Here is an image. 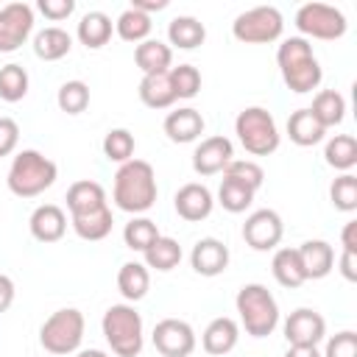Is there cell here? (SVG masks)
I'll return each mask as SVG.
<instances>
[{
  "label": "cell",
  "mask_w": 357,
  "mask_h": 357,
  "mask_svg": "<svg viewBox=\"0 0 357 357\" xmlns=\"http://www.w3.org/2000/svg\"><path fill=\"white\" fill-rule=\"evenodd\" d=\"M156 173L145 159H128L114 173V204L123 212L139 215L156 204Z\"/></svg>",
  "instance_id": "obj_1"
},
{
  "label": "cell",
  "mask_w": 357,
  "mask_h": 357,
  "mask_svg": "<svg viewBox=\"0 0 357 357\" xmlns=\"http://www.w3.org/2000/svg\"><path fill=\"white\" fill-rule=\"evenodd\" d=\"M276 64H279V73L287 84V89L304 95V92H312L318 89L324 73H321V64L312 53V45L304 39V36H290L279 45L276 50Z\"/></svg>",
  "instance_id": "obj_2"
},
{
  "label": "cell",
  "mask_w": 357,
  "mask_h": 357,
  "mask_svg": "<svg viewBox=\"0 0 357 357\" xmlns=\"http://www.w3.org/2000/svg\"><path fill=\"white\" fill-rule=\"evenodd\" d=\"M56 176H59V167H56L53 159H47L39 151H20L11 159L6 181H8V190L17 198H36L47 187H53Z\"/></svg>",
  "instance_id": "obj_3"
},
{
  "label": "cell",
  "mask_w": 357,
  "mask_h": 357,
  "mask_svg": "<svg viewBox=\"0 0 357 357\" xmlns=\"http://www.w3.org/2000/svg\"><path fill=\"white\" fill-rule=\"evenodd\" d=\"M237 312H240V321L245 326V332L251 337H268L276 324H279V304L273 298V293L259 284V282H251V284H243L237 290Z\"/></svg>",
  "instance_id": "obj_4"
},
{
  "label": "cell",
  "mask_w": 357,
  "mask_h": 357,
  "mask_svg": "<svg viewBox=\"0 0 357 357\" xmlns=\"http://www.w3.org/2000/svg\"><path fill=\"white\" fill-rule=\"evenodd\" d=\"M100 326L117 357H137L142 351V318L131 304H112L103 312Z\"/></svg>",
  "instance_id": "obj_5"
},
{
  "label": "cell",
  "mask_w": 357,
  "mask_h": 357,
  "mask_svg": "<svg viewBox=\"0 0 357 357\" xmlns=\"http://www.w3.org/2000/svg\"><path fill=\"white\" fill-rule=\"evenodd\" d=\"M234 134L240 139V145L254 153V156H268L279 148V128L276 120L268 109L262 106H248L237 114L234 120Z\"/></svg>",
  "instance_id": "obj_6"
},
{
  "label": "cell",
  "mask_w": 357,
  "mask_h": 357,
  "mask_svg": "<svg viewBox=\"0 0 357 357\" xmlns=\"http://www.w3.org/2000/svg\"><path fill=\"white\" fill-rule=\"evenodd\" d=\"M84 340V315L75 307L56 310L39 329V343L50 354H70Z\"/></svg>",
  "instance_id": "obj_7"
},
{
  "label": "cell",
  "mask_w": 357,
  "mask_h": 357,
  "mask_svg": "<svg viewBox=\"0 0 357 357\" xmlns=\"http://www.w3.org/2000/svg\"><path fill=\"white\" fill-rule=\"evenodd\" d=\"M282 28H284L282 11L273 8V6L248 8V11L237 14V20L231 22L234 39H240L245 45H268V42L282 36Z\"/></svg>",
  "instance_id": "obj_8"
},
{
  "label": "cell",
  "mask_w": 357,
  "mask_h": 357,
  "mask_svg": "<svg viewBox=\"0 0 357 357\" xmlns=\"http://www.w3.org/2000/svg\"><path fill=\"white\" fill-rule=\"evenodd\" d=\"M296 28L310 36V39H324V42H332V39H340L349 28L346 17L340 8L335 6H326V3H304L298 11H296Z\"/></svg>",
  "instance_id": "obj_9"
},
{
  "label": "cell",
  "mask_w": 357,
  "mask_h": 357,
  "mask_svg": "<svg viewBox=\"0 0 357 357\" xmlns=\"http://www.w3.org/2000/svg\"><path fill=\"white\" fill-rule=\"evenodd\" d=\"M153 346L162 357H190L195 349V332L181 318H165L153 326Z\"/></svg>",
  "instance_id": "obj_10"
},
{
  "label": "cell",
  "mask_w": 357,
  "mask_h": 357,
  "mask_svg": "<svg viewBox=\"0 0 357 357\" xmlns=\"http://www.w3.org/2000/svg\"><path fill=\"white\" fill-rule=\"evenodd\" d=\"M33 31V8L28 3H8L0 8V53H14Z\"/></svg>",
  "instance_id": "obj_11"
},
{
  "label": "cell",
  "mask_w": 357,
  "mask_h": 357,
  "mask_svg": "<svg viewBox=\"0 0 357 357\" xmlns=\"http://www.w3.org/2000/svg\"><path fill=\"white\" fill-rule=\"evenodd\" d=\"M282 234H284V226H282L279 212H273V209H257L243 223V240L254 251H271V248H276L279 240H282Z\"/></svg>",
  "instance_id": "obj_12"
},
{
  "label": "cell",
  "mask_w": 357,
  "mask_h": 357,
  "mask_svg": "<svg viewBox=\"0 0 357 357\" xmlns=\"http://www.w3.org/2000/svg\"><path fill=\"white\" fill-rule=\"evenodd\" d=\"M326 335V321L310 307H298L284 321V337L290 346H318Z\"/></svg>",
  "instance_id": "obj_13"
},
{
  "label": "cell",
  "mask_w": 357,
  "mask_h": 357,
  "mask_svg": "<svg viewBox=\"0 0 357 357\" xmlns=\"http://www.w3.org/2000/svg\"><path fill=\"white\" fill-rule=\"evenodd\" d=\"M231 159H234V145L229 137H220V134L206 137L192 151V170L198 176H215V173H223Z\"/></svg>",
  "instance_id": "obj_14"
},
{
  "label": "cell",
  "mask_w": 357,
  "mask_h": 357,
  "mask_svg": "<svg viewBox=\"0 0 357 357\" xmlns=\"http://www.w3.org/2000/svg\"><path fill=\"white\" fill-rule=\"evenodd\" d=\"M190 265L201 276H218L229 268V248L218 237H201L190 251Z\"/></svg>",
  "instance_id": "obj_15"
},
{
  "label": "cell",
  "mask_w": 357,
  "mask_h": 357,
  "mask_svg": "<svg viewBox=\"0 0 357 357\" xmlns=\"http://www.w3.org/2000/svg\"><path fill=\"white\" fill-rule=\"evenodd\" d=\"M173 204H176L178 218H184V220H190V223H198V220L209 218V212H212V206H215L209 187H204V184H198V181L184 184V187L176 192Z\"/></svg>",
  "instance_id": "obj_16"
},
{
  "label": "cell",
  "mask_w": 357,
  "mask_h": 357,
  "mask_svg": "<svg viewBox=\"0 0 357 357\" xmlns=\"http://www.w3.org/2000/svg\"><path fill=\"white\" fill-rule=\"evenodd\" d=\"M28 226H31V234H33L39 243H56V240H61L64 231H67V215H64V209L56 206V204H42V206H36V209L31 212Z\"/></svg>",
  "instance_id": "obj_17"
},
{
  "label": "cell",
  "mask_w": 357,
  "mask_h": 357,
  "mask_svg": "<svg viewBox=\"0 0 357 357\" xmlns=\"http://www.w3.org/2000/svg\"><path fill=\"white\" fill-rule=\"evenodd\" d=\"M204 126H206V123H204L201 112L192 109V106L176 109V112H170V114L165 117V134H167L170 142H178V145L195 142V139L204 134Z\"/></svg>",
  "instance_id": "obj_18"
},
{
  "label": "cell",
  "mask_w": 357,
  "mask_h": 357,
  "mask_svg": "<svg viewBox=\"0 0 357 357\" xmlns=\"http://www.w3.org/2000/svg\"><path fill=\"white\" fill-rule=\"evenodd\" d=\"M106 206V192L98 181L92 178H81L75 184H70L67 190V209H70V218H81V215H89V212H98Z\"/></svg>",
  "instance_id": "obj_19"
},
{
  "label": "cell",
  "mask_w": 357,
  "mask_h": 357,
  "mask_svg": "<svg viewBox=\"0 0 357 357\" xmlns=\"http://www.w3.org/2000/svg\"><path fill=\"white\" fill-rule=\"evenodd\" d=\"M237 340H240V326H237L234 318H226V315L209 321V326H206L204 335H201L204 351H206V354H215V357L229 354V351L237 346Z\"/></svg>",
  "instance_id": "obj_20"
},
{
  "label": "cell",
  "mask_w": 357,
  "mask_h": 357,
  "mask_svg": "<svg viewBox=\"0 0 357 357\" xmlns=\"http://www.w3.org/2000/svg\"><path fill=\"white\" fill-rule=\"evenodd\" d=\"M296 251H298V259H301L307 279H324L335 268V251L326 240H307Z\"/></svg>",
  "instance_id": "obj_21"
},
{
  "label": "cell",
  "mask_w": 357,
  "mask_h": 357,
  "mask_svg": "<svg viewBox=\"0 0 357 357\" xmlns=\"http://www.w3.org/2000/svg\"><path fill=\"white\" fill-rule=\"evenodd\" d=\"M112 17L109 14H103V11H89V14H84L81 17V22H78V28H75V36H78V42L81 45H86L89 50H98V47H103L109 39H112Z\"/></svg>",
  "instance_id": "obj_22"
},
{
  "label": "cell",
  "mask_w": 357,
  "mask_h": 357,
  "mask_svg": "<svg viewBox=\"0 0 357 357\" xmlns=\"http://www.w3.org/2000/svg\"><path fill=\"white\" fill-rule=\"evenodd\" d=\"M134 61H137V67H139L145 75L167 73V70H170V61H173V50H170V45H165V42H159V39H145V42L137 45Z\"/></svg>",
  "instance_id": "obj_23"
},
{
  "label": "cell",
  "mask_w": 357,
  "mask_h": 357,
  "mask_svg": "<svg viewBox=\"0 0 357 357\" xmlns=\"http://www.w3.org/2000/svg\"><path fill=\"white\" fill-rule=\"evenodd\" d=\"M70 47H73V36H70L64 28H59V25H50V28L39 31V33L33 36V53H36L39 59H45V61H59V59H64V56L70 53Z\"/></svg>",
  "instance_id": "obj_24"
},
{
  "label": "cell",
  "mask_w": 357,
  "mask_h": 357,
  "mask_svg": "<svg viewBox=\"0 0 357 357\" xmlns=\"http://www.w3.org/2000/svg\"><path fill=\"white\" fill-rule=\"evenodd\" d=\"M287 134H290V139H293L296 145L310 148V145H318V142L324 139L326 128L312 117L310 109H298V112H293V114L287 117Z\"/></svg>",
  "instance_id": "obj_25"
},
{
  "label": "cell",
  "mask_w": 357,
  "mask_h": 357,
  "mask_svg": "<svg viewBox=\"0 0 357 357\" xmlns=\"http://www.w3.org/2000/svg\"><path fill=\"white\" fill-rule=\"evenodd\" d=\"M271 271H273V279H276L282 287H290V290H293V287H301V284L307 282L296 248H279V251L273 254Z\"/></svg>",
  "instance_id": "obj_26"
},
{
  "label": "cell",
  "mask_w": 357,
  "mask_h": 357,
  "mask_svg": "<svg viewBox=\"0 0 357 357\" xmlns=\"http://www.w3.org/2000/svg\"><path fill=\"white\" fill-rule=\"evenodd\" d=\"M167 39H170V45L181 47V50H195L198 45H204L206 28L195 17H173L167 25Z\"/></svg>",
  "instance_id": "obj_27"
},
{
  "label": "cell",
  "mask_w": 357,
  "mask_h": 357,
  "mask_svg": "<svg viewBox=\"0 0 357 357\" xmlns=\"http://www.w3.org/2000/svg\"><path fill=\"white\" fill-rule=\"evenodd\" d=\"M310 112L324 128H332V126L343 123V117H346V98L337 89H324L312 98Z\"/></svg>",
  "instance_id": "obj_28"
},
{
  "label": "cell",
  "mask_w": 357,
  "mask_h": 357,
  "mask_svg": "<svg viewBox=\"0 0 357 357\" xmlns=\"http://www.w3.org/2000/svg\"><path fill=\"white\" fill-rule=\"evenodd\" d=\"M139 100H142L148 109H167V106H173L176 95H173V89H170L167 73L142 75V81H139Z\"/></svg>",
  "instance_id": "obj_29"
},
{
  "label": "cell",
  "mask_w": 357,
  "mask_h": 357,
  "mask_svg": "<svg viewBox=\"0 0 357 357\" xmlns=\"http://www.w3.org/2000/svg\"><path fill=\"white\" fill-rule=\"evenodd\" d=\"M117 287L123 293L126 301H139L145 298L148 287H151V273L142 262H126L117 273Z\"/></svg>",
  "instance_id": "obj_30"
},
{
  "label": "cell",
  "mask_w": 357,
  "mask_h": 357,
  "mask_svg": "<svg viewBox=\"0 0 357 357\" xmlns=\"http://www.w3.org/2000/svg\"><path fill=\"white\" fill-rule=\"evenodd\" d=\"M326 165L335 170H351L357 165V139L351 134H335L324 148Z\"/></svg>",
  "instance_id": "obj_31"
},
{
  "label": "cell",
  "mask_w": 357,
  "mask_h": 357,
  "mask_svg": "<svg viewBox=\"0 0 357 357\" xmlns=\"http://www.w3.org/2000/svg\"><path fill=\"white\" fill-rule=\"evenodd\" d=\"M70 223H73V229H75V234H78L81 240L95 243V240L109 237V231H112V223H114V220H112V209H109V206H103V209H98V212H89V215L73 218Z\"/></svg>",
  "instance_id": "obj_32"
},
{
  "label": "cell",
  "mask_w": 357,
  "mask_h": 357,
  "mask_svg": "<svg viewBox=\"0 0 357 357\" xmlns=\"http://www.w3.org/2000/svg\"><path fill=\"white\" fill-rule=\"evenodd\" d=\"M145 254V268H156V271H173L178 262H181V245L173 240V237H156V243L142 251Z\"/></svg>",
  "instance_id": "obj_33"
},
{
  "label": "cell",
  "mask_w": 357,
  "mask_h": 357,
  "mask_svg": "<svg viewBox=\"0 0 357 357\" xmlns=\"http://www.w3.org/2000/svg\"><path fill=\"white\" fill-rule=\"evenodd\" d=\"M151 17L148 14H142V11H137V8H126L120 17H117V22H114V28H117V36L120 39H126V42H145L148 39V33H151Z\"/></svg>",
  "instance_id": "obj_34"
},
{
  "label": "cell",
  "mask_w": 357,
  "mask_h": 357,
  "mask_svg": "<svg viewBox=\"0 0 357 357\" xmlns=\"http://www.w3.org/2000/svg\"><path fill=\"white\" fill-rule=\"evenodd\" d=\"M167 78H170V89H173L176 100H178V98H181V100H190V98H195L198 89H201V73H198V67H192V64L170 67V70H167Z\"/></svg>",
  "instance_id": "obj_35"
},
{
  "label": "cell",
  "mask_w": 357,
  "mask_h": 357,
  "mask_svg": "<svg viewBox=\"0 0 357 357\" xmlns=\"http://www.w3.org/2000/svg\"><path fill=\"white\" fill-rule=\"evenodd\" d=\"M156 237H159V229L151 218H134L123 229V240L131 251H148L156 243Z\"/></svg>",
  "instance_id": "obj_36"
},
{
  "label": "cell",
  "mask_w": 357,
  "mask_h": 357,
  "mask_svg": "<svg viewBox=\"0 0 357 357\" xmlns=\"http://www.w3.org/2000/svg\"><path fill=\"white\" fill-rule=\"evenodd\" d=\"M28 95V73L22 64H6L0 67V98L8 103H17Z\"/></svg>",
  "instance_id": "obj_37"
},
{
  "label": "cell",
  "mask_w": 357,
  "mask_h": 357,
  "mask_svg": "<svg viewBox=\"0 0 357 357\" xmlns=\"http://www.w3.org/2000/svg\"><path fill=\"white\" fill-rule=\"evenodd\" d=\"M218 201H220V206L226 209V212H245L248 206H251V201H254V190H248L245 184H240V181H231V178H223L220 181V187H218Z\"/></svg>",
  "instance_id": "obj_38"
},
{
  "label": "cell",
  "mask_w": 357,
  "mask_h": 357,
  "mask_svg": "<svg viewBox=\"0 0 357 357\" xmlns=\"http://www.w3.org/2000/svg\"><path fill=\"white\" fill-rule=\"evenodd\" d=\"M56 103L67 114H81L89 106V86L84 81H64L56 92Z\"/></svg>",
  "instance_id": "obj_39"
},
{
  "label": "cell",
  "mask_w": 357,
  "mask_h": 357,
  "mask_svg": "<svg viewBox=\"0 0 357 357\" xmlns=\"http://www.w3.org/2000/svg\"><path fill=\"white\" fill-rule=\"evenodd\" d=\"M134 134L128 128H112L106 137H103V153L109 162H128L134 159Z\"/></svg>",
  "instance_id": "obj_40"
},
{
  "label": "cell",
  "mask_w": 357,
  "mask_h": 357,
  "mask_svg": "<svg viewBox=\"0 0 357 357\" xmlns=\"http://www.w3.org/2000/svg\"><path fill=\"white\" fill-rule=\"evenodd\" d=\"M223 178L240 181V184H245L248 190L257 192L262 187V181H265V170L257 162H251V159H231L226 165V170H223Z\"/></svg>",
  "instance_id": "obj_41"
},
{
  "label": "cell",
  "mask_w": 357,
  "mask_h": 357,
  "mask_svg": "<svg viewBox=\"0 0 357 357\" xmlns=\"http://www.w3.org/2000/svg\"><path fill=\"white\" fill-rule=\"evenodd\" d=\"M329 198H332L335 209L354 212L357 209V176H351V173L337 176L332 181V187H329Z\"/></svg>",
  "instance_id": "obj_42"
},
{
  "label": "cell",
  "mask_w": 357,
  "mask_h": 357,
  "mask_svg": "<svg viewBox=\"0 0 357 357\" xmlns=\"http://www.w3.org/2000/svg\"><path fill=\"white\" fill-rule=\"evenodd\" d=\"M321 357H357V332L343 329L326 340V351Z\"/></svg>",
  "instance_id": "obj_43"
},
{
  "label": "cell",
  "mask_w": 357,
  "mask_h": 357,
  "mask_svg": "<svg viewBox=\"0 0 357 357\" xmlns=\"http://www.w3.org/2000/svg\"><path fill=\"white\" fill-rule=\"evenodd\" d=\"M17 142H20V126L11 117H0V156L14 153Z\"/></svg>",
  "instance_id": "obj_44"
},
{
  "label": "cell",
  "mask_w": 357,
  "mask_h": 357,
  "mask_svg": "<svg viewBox=\"0 0 357 357\" xmlns=\"http://www.w3.org/2000/svg\"><path fill=\"white\" fill-rule=\"evenodd\" d=\"M36 6H39V11H42L47 20H53V22L67 20V17L73 14V8H75L73 0H39Z\"/></svg>",
  "instance_id": "obj_45"
},
{
  "label": "cell",
  "mask_w": 357,
  "mask_h": 357,
  "mask_svg": "<svg viewBox=\"0 0 357 357\" xmlns=\"http://www.w3.org/2000/svg\"><path fill=\"white\" fill-rule=\"evenodd\" d=\"M11 301H14V282L6 273H0V312H6Z\"/></svg>",
  "instance_id": "obj_46"
},
{
  "label": "cell",
  "mask_w": 357,
  "mask_h": 357,
  "mask_svg": "<svg viewBox=\"0 0 357 357\" xmlns=\"http://www.w3.org/2000/svg\"><path fill=\"white\" fill-rule=\"evenodd\" d=\"M340 240H343V251H351V254H357V220H349V223L343 226V234H340Z\"/></svg>",
  "instance_id": "obj_47"
},
{
  "label": "cell",
  "mask_w": 357,
  "mask_h": 357,
  "mask_svg": "<svg viewBox=\"0 0 357 357\" xmlns=\"http://www.w3.org/2000/svg\"><path fill=\"white\" fill-rule=\"evenodd\" d=\"M340 273H343L349 282H354V279H357V254L343 251V257H340Z\"/></svg>",
  "instance_id": "obj_48"
},
{
  "label": "cell",
  "mask_w": 357,
  "mask_h": 357,
  "mask_svg": "<svg viewBox=\"0 0 357 357\" xmlns=\"http://www.w3.org/2000/svg\"><path fill=\"white\" fill-rule=\"evenodd\" d=\"M131 8H137V11H142V14L151 17V11L167 8V0H131Z\"/></svg>",
  "instance_id": "obj_49"
},
{
  "label": "cell",
  "mask_w": 357,
  "mask_h": 357,
  "mask_svg": "<svg viewBox=\"0 0 357 357\" xmlns=\"http://www.w3.org/2000/svg\"><path fill=\"white\" fill-rule=\"evenodd\" d=\"M284 357H321L318 346H290Z\"/></svg>",
  "instance_id": "obj_50"
},
{
  "label": "cell",
  "mask_w": 357,
  "mask_h": 357,
  "mask_svg": "<svg viewBox=\"0 0 357 357\" xmlns=\"http://www.w3.org/2000/svg\"><path fill=\"white\" fill-rule=\"evenodd\" d=\"M75 357H109V354L100 351V349H84V351H78Z\"/></svg>",
  "instance_id": "obj_51"
}]
</instances>
